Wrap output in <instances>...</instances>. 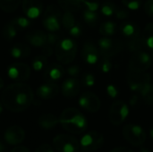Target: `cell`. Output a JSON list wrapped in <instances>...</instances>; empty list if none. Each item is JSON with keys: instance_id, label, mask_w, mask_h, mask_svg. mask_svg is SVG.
Here are the masks:
<instances>
[{"instance_id": "cell-1", "label": "cell", "mask_w": 153, "mask_h": 152, "mask_svg": "<svg viewBox=\"0 0 153 152\" xmlns=\"http://www.w3.org/2000/svg\"><path fill=\"white\" fill-rule=\"evenodd\" d=\"M34 100L32 89L26 83L15 82L9 84L1 94V101L4 107L12 112H22L26 110Z\"/></svg>"}, {"instance_id": "cell-2", "label": "cell", "mask_w": 153, "mask_h": 152, "mask_svg": "<svg viewBox=\"0 0 153 152\" xmlns=\"http://www.w3.org/2000/svg\"><path fill=\"white\" fill-rule=\"evenodd\" d=\"M59 124L70 133H83L88 126V122L83 114L74 108H65L59 116Z\"/></svg>"}, {"instance_id": "cell-3", "label": "cell", "mask_w": 153, "mask_h": 152, "mask_svg": "<svg viewBox=\"0 0 153 152\" xmlns=\"http://www.w3.org/2000/svg\"><path fill=\"white\" fill-rule=\"evenodd\" d=\"M77 48V43L74 39H61L55 47V54L57 61L62 65L71 64L75 58Z\"/></svg>"}, {"instance_id": "cell-4", "label": "cell", "mask_w": 153, "mask_h": 152, "mask_svg": "<svg viewBox=\"0 0 153 152\" xmlns=\"http://www.w3.org/2000/svg\"><path fill=\"white\" fill-rule=\"evenodd\" d=\"M61 20L62 13L60 9L55 4H50L43 13L42 24L49 32H57L61 29Z\"/></svg>"}, {"instance_id": "cell-5", "label": "cell", "mask_w": 153, "mask_h": 152, "mask_svg": "<svg viewBox=\"0 0 153 152\" xmlns=\"http://www.w3.org/2000/svg\"><path fill=\"white\" fill-rule=\"evenodd\" d=\"M98 47L100 51L101 56H108L111 58L119 54L124 49L125 45L119 39L103 36L98 41Z\"/></svg>"}, {"instance_id": "cell-6", "label": "cell", "mask_w": 153, "mask_h": 152, "mask_svg": "<svg viewBox=\"0 0 153 152\" xmlns=\"http://www.w3.org/2000/svg\"><path fill=\"white\" fill-rule=\"evenodd\" d=\"M53 146L58 152H80V142L70 134H59L53 139Z\"/></svg>"}, {"instance_id": "cell-7", "label": "cell", "mask_w": 153, "mask_h": 152, "mask_svg": "<svg viewBox=\"0 0 153 152\" xmlns=\"http://www.w3.org/2000/svg\"><path fill=\"white\" fill-rule=\"evenodd\" d=\"M123 135L125 139L133 146L143 145L147 138L145 131L138 125L129 124L123 128Z\"/></svg>"}, {"instance_id": "cell-8", "label": "cell", "mask_w": 153, "mask_h": 152, "mask_svg": "<svg viewBox=\"0 0 153 152\" xmlns=\"http://www.w3.org/2000/svg\"><path fill=\"white\" fill-rule=\"evenodd\" d=\"M104 144V136L96 131L85 133L80 142V146L83 151L93 152L100 150Z\"/></svg>"}, {"instance_id": "cell-9", "label": "cell", "mask_w": 153, "mask_h": 152, "mask_svg": "<svg viewBox=\"0 0 153 152\" xmlns=\"http://www.w3.org/2000/svg\"><path fill=\"white\" fill-rule=\"evenodd\" d=\"M152 64V56L146 51L140 50L135 53H133L129 60L128 69L138 72H146L151 67Z\"/></svg>"}, {"instance_id": "cell-10", "label": "cell", "mask_w": 153, "mask_h": 152, "mask_svg": "<svg viewBox=\"0 0 153 152\" xmlns=\"http://www.w3.org/2000/svg\"><path fill=\"white\" fill-rule=\"evenodd\" d=\"M129 115L128 106L122 100H116L112 103L109 109V121L113 125H122Z\"/></svg>"}, {"instance_id": "cell-11", "label": "cell", "mask_w": 153, "mask_h": 152, "mask_svg": "<svg viewBox=\"0 0 153 152\" xmlns=\"http://www.w3.org/2000/svg\"><path fill=\"white\" fill-rule=\"evenodd\" d=\"M126 78L130 90L134 92H139L146 82H152V77L148 73L134 71L131 69H128Z\"/></svg>"}, {"instance_id": "cell-12", "label": "cell", "mask_w": 153, "mask_h": 152, "mask_svg": "<svg viewBox=\"0 0 153 152\" xmlns=\"http://www.w3.org/2000/svg\"><path fill=\"white\" fill-rule=\"evenodd\" d=\"M7 75L16 82H25L30 76V67L25 63L11 64L7 67Z\"/></svg>"}, {"instance_id": "cell-13", "label": "cell", "mask_w": 153, "mask_h": 152, "mask_svg": "<svg viewBox=\"0 0 153 152\" xmlns=\"http://www.w3.org/2000/svg\"><path fill=\"white\" fill-rule=\"evenodd\" d=\"M79 105L90 113H96L100 109L101 102L95 93L91 91H85L79 98Z\"/></svg>"}, {"instance_id": "cell-14", "label": "cell", "mask_w": 153, "mask_h": 152, "mask_svg": "<svg viewBox=\"0 0 153 152\" xmlns=\"http://www.w3.org/2000/svg\"><path fill=\"white\" fill-rule=\"evenodd\" d=\"M81 56L85 63L91 65H94L100 61L101 54L98 45H95V43L92 41H87L82 46Z\"/></svg>"}, {"instance_id": "cell-15", "label": "cell", "mask_w": 153, "mask_h": 152, "mask_svg": "<svg viewBox=\"0 0 153 152\" xmlns=\"http://www.w3.org/2000/svg\"><path fill=\"white\" fill-rule=\"evenodd\" d=\"M65 73V70L60 64L53 63L45 68L43 73V78L46 82L56 83L63 79Z\"/></svg>"}, {"instance_id": "cell-16", "label": "cell", "mask_w": 153, "mask_h": 152, "mask_svg": "<svg viewBox=\"0 0 153 152\" xmlns=\"http://www.w3.org/2000/svg\"><path fill=\"white\" fill-rule=\"evenodd\" d=\"M22 11L30 19H37L43 13V3L41 0H22Z\"/></svg>"}, {"instance_id": "cell-17", "label": "cell", "mask_w": 153, "mask_h": 152, "mask_svg": "<svg viewBox=\"0 0 153 152\" xmlns=\"http://www.w3.org/2000/svg\"><path fill=\"white\" fill-rule=\"evenodd\" d=\"M4 141L9 145H18L25 139V132L19 125H12L8 127L4 133Z\"/></svg>"}, {"instance_id": "cell-18", "label": "cell", "mask_w": 153, "mask_h": 152, "mask_svg": "<svg viewBox=\"0 0 153 152\" xmlns=\"http://www.w3.org/2000/svg\"><path fill=\"white\" fill-rule=\"evenodd\" d=\"M59 91H60V87L58 84L54 82H46L40 85L37 89L36 94L40 99L48 100L56 97Z\"/></svg>"}, {"instance_id": "cell-19", "label": "cell", "mask_w": 153, "mask_h": 152, "mask_svg": "<svg viewBox=\"0 0 153 152\" xmlns=\"http://www.w3.org/2000/svg\"><path fill=\"white\" fill-rule=\"evenodd\" d=\"M81 90V82L74 77L66 79L61 86L62 94L65 98H74L76 97Z\"/></svg>"}, {"instance_id": "cell-20", "label": "cell", "mask_w": 153, "mask_h": 152, "mask_svg": "<svg viewBox=\"0 0 153 152\" xmlns=\"http://www.w3.org/2000/svg\"><path fill=\"white\" fill-rule=\"evenodd\" d=\"M47 37L48 34H46L44 31L40 30H34L29 31L25 35V39L32 47H43L47 44Z\"/></svg>"}, {"instance_id": "cell-21", "label": "cell", "mask_w": 153, "mask_h": 152, "mask_svg": "<svg viewBox=\"0 0 153 152\" xmlns=\"http://www.w3.org/2000/svg\"><path fill=\"white\" fill-rule=\"evenodd\" d=\"M119 30L127 39H131L142 35L140 27L133 22H125L120 24Z\"/></svg>"}, {"instance_id": "cell-22", "label": "cell", "mask_w": 153, "mask_h": 152, "mask_svg": "<svg viewBox=\"0 0 153 152\" xmlns=\"http://www.w3.org/2000/svg\"><path fill=\"white\" fill-rule=\"evenodd\" d=\"M30 46L24 43H16L10 49V54L14 59H25L30 56Z\"/></svg>"}, {"instance_id": "cell-23", "label": "cell", "mask_w": 153, "mask_h": 152, "mask_svg": "<svg viewBox=\"0 0 153 152\" xmlns=\"http://www.w3.org/2000/svg\"><path fill=\"white\" fill-rule=\"evenodd\" d=\"M59 124V118L53 114H45L39 117L38 125L40 128L45 130H51Z\"/></svg>"}, {"instance_id": "cell-24", "label": "cell", "mask_w": 153, "mask_h": 152, "mask_svg": "<svg viewBox=\"0 0 153 152\" xmlns=\"http://www.w3.org/2000/svg\"><path fill=\"white\" fill-rule=\"evenodd\" d=\"M143 100L150 105V106H152L153 105V83L152 82H146L143 87L142 89L140 90L139 91Z\"/></svg>"}, {"instance_id": "cell-25", "label": "cell", "mask_w": 153, "mask_h": 152, "mask_svg": "<svg viewBox=\"0 0 153 152\" xmlns=\"http://www.w3.org/2000/svg\"><path fill=\"white\" fill-rule=\"evenodd\" d=\"M100 33L102 36H106V37H111L113 35H115L117 31V25L116 22H112V21H107L102 22L100 25V30H99Z\"/></svg>"}, {"instance_id": "cell-26", "label": "cell", "mask_w": 153, "mask_h": 152, "mask_svg": "<svg viewBox=\"0 0 153 152\" xmlns=\"http://www.w3.org/2000/svg\"><path fill=\"white\" fill-rule=\"evenodd\" d=\"M59 6L65 11H78L83 5V0H58Z\"/></svg>"}, {"instance_id": "cell-27", "label": "cell", "mask_w": 153, "mask_h": 152, "mask_svg": "<svg viewBox=\"0 0 153 152\" xmlns=\"http://www.w3.org/2000/svg\"><path fill=\"white\" fill-rule=\"evenodd\" d=\"M143 47H145V46H144V42H143V34L139 37H136V38H134L131 39H127L126 48L131 53H135L137 51L143 50Z\"/></svg>"}, {"instance_id": "cell-28", "label": "cell", "mask_w": 153, "mask_h": 152, "mask_svg": "<svg viewBox=\"0 0 153 152\" xmlns=\"http://www.w3.org/2000/svg\"><path fill=\"white\" fill-rule=\"evenodd\" d=\"M10 22L20 31L25 30L27 29H29L31 25V21L30 18H28L27 16H17L14 17L13 19H12L10 21Z\"/></svg>"}, {"instance_id": "cell-29", "label": "cell", "mask_w": 153, "mask_h": 152, "mask_svg": "<svg viewBox=\"0 0 153 152\" xmlns=\"http://www.w3.org/2000/svg\"><path fill=\"white\" fill-rule=\"evenodd\" d=\"M143 39L144 46L147 47L152 51L153 50V22L148 23L144 28V32L143 34Z\"/></svg>"}, {"instance_id": "cell-30", "label": "cell", "mask_w": 153, "mask_h": 152, "mask_svg": "<svg viewBox=\"0 0 153 152\" xmlns=\"http://www.w3.org/2000/svg\"><path fill=\"white\" fill-rule=\"evenodd\" d=\"M48 57L44 55L37 56L33 58L31 62V67L35 72H41L44 71L45 68L48 66Z\"/></svg>"}, {"instance_id": "cell-31", "label": "cell", "mask_w": 153, "mask_h": 152, "mask_svg": "<svg viewBox=\"0 0 153 152\" xmlns=\"http://www.w3.org/2000/svg\"><path fill=\"white\" fill-rule=\"evenodd\" d=\"M83 20L84 22L91 26V27H94L98 24L99 21H100V16L98 14L97 12L95 11H91V10H88V9H85L83 11Z\"/></svg>"}, {"instance_id": "cell-32", "label": "cell", "mask_w": 153, "mask_h": 152, "mask_svg": "<svg viewBox=\"0 0 153 152\" xmlns=\"http://www.w3.org/2000/svg\"><path fill=\"white\" fill-rule=\"evenodd\" d=\"M22 0H0V9L6 13L14 12L20 5Z\"/></svg>"}, {"instance_id": "cell-33", "label": "cell", "mask_w": 153, "mask_h": 152, "mask_svg": "<svg viewBox=\"0 0 153 152\" xmlns=\"http://www.w3.org/2000/svg\"><path fill=\"white\" fill-rule=\"evenodd\" d=\"M18 30L9 22L7 24H5L4 27H3V30H2V35L4 37V39L8 40V41H11L13 40L18 34Z\"/></svg>"}, {"instance_id": "cell-34", "label": "cell", "mask_w": 153, "mask_h": 152, "mask_svg": "<svg viewBox=\"0 0 153 152\" xmlns=\"http://www.w3.org/2000/svg\"><path fill=\"white\" fill-rule=\"evenodd\" d=\"M62 26L66 30H70L77 22L75 20V17L73 14V12L71 11H65L64 14H62Z\"/></svg>"}, {"instance_id": "cell-35", "label": "cell", "mask_w": 153, "mask_h": 152, "mask_svg": "<svg viewBox=\"0 0 153 152\" xmlns=\"http://www.w3.org/2000/svg\"><path fill=\"white\" fill-rule=\"evenodd\" d=\"M117 8V6L115 4H113L111 2H105L102 4V5L100 7V11H101V13H103L105 16L111 17V16L115 15Z\"/></svg>"}, {"instance_id": "cell-36", "label": "cell", "mask_w": 153, "mask_h": 152, "mask_svg": "<svg viewBox=\"0 0 153 152\" xmlns=\"http://www.w3.org/2000/svg\"><path fill=\"white\" fill-rule=\"evenodd\" d=\"M112 62L110 57L102 56L100 59V69L103 73H108L112 69Z\"/></svg>"}, {"instance_id": "cell-37", "label": "cell", "mask_w": 153, "mask_h": 152, "mask_svg": "<svg viewBox=\"0 0 153 152\" xmlns=\"http://www.w3.org/2000/svg\"><path fill=\"white\" fill-rule=\"evenodd\" d=\"M96 83V79L95 76L91 73H85L82 74V84L85 87V88H91L93 87Z\"/></svg>"}, {"instance_id": "cell-38", "label": "cell", "mask_w": 153, "mask_h": 152, "mask_svg": "<svg viewBox=\"0 0 153 152\" xmlns=\"http://www.w3.org/2000/svg\"><path fill=\"white\" fill-rule=\"evenodd\" d=\"M124 6L129 10L136 11L141 8L143 0H122Z\"/></svg>"}, {"instance_id": "cell-39", "label": "cell", "mask_w": 153, "mask_h": 152, "mask_svg": "<svg viewBox=\"0 0 153 152\" xmlns=\"http://www.w3.org/2000/svg\"><path fill=\"white\" fill-rule=\"evenodd\" d=\"M68 33L73 38H79V37H81L82 34V25L77 22L70 30H68Z\"/></svg>"}, {"instance_id": "cell-40", "label": "cell", "mask_w": 153, "mask_h": 152, "mask_svg": "<svg viewBox=\"0 0 153 152\" xmlns=\"http://www.w3.org/2000/svg\"><path fill=\"white\" fill-rule=\"evenodd\" d=\"M61 37L56 32H49L47 37V44L51 47H56V45L59 42Z\"/></svg>"}, {"instance_id": "cell-41", "label": "cell", "mask_w": 153, "mask_h": 152, "mask_svg": "<svg viewBox=\"0 0 153 152\" xmlns=\"http://www.w3.org/2000/svg\"><path fill=\"white\" fill-rule=\"evenodd\" d=\"M67 74L71 77H77L81 74V72H82V68L78 65H69L67 68H66V71Z\"/></svg>"}, {"instance_id": "cell-42", "label": "cell", "mask_w": 153, "mask_h": 152, "mask_svg": "<svg viewBox=\"0 0 153 152\" xmlns=\"http://www.w3.org/2000/svg\"><path fill=\"white\" fill-rule=\"evenodd\" d=\"M115 16L117 19L125 20V19H127L129 17V12L127 11V8H126V7L117 6V11L115 13Z\"/></svg>"}, {"instance_id": "cell-43", "label": "cell", "mask_w": 153, "mask_h": 152, "mask_svg": "<svg viewBox=\"0 0 153 152\" xmlns=\"http://www.w3.org/2000/svg\"><path fill=\"white\" fill-rule=\"evenodd\" d=\"M83 4L86 6V9L91 11H95L100 8V2L99 0H83Z\"/></svg>"}, {"instance_id": "cell-44", "label": "cell", "mask_w": 153, "mask_h": 152, "mask_svg": "<svg viewBox=\"0 0 153 152\" xmlns=\"http://www.w3.org/2000/svg\"><path fill=\"white\" fill-rule=\"evenodd\" d=\"M142 97L141 95L135 93L134 95H132L130 97V99H129V104L130 106L133 108H137L138 107L141 106V100H142Z\"/></svg>"}, {"instance_id": "cell-45", "label": "cell", "mask_w": 153, "mask_h": 152, "mask_svg": "<svg viewBox=\"0 0 153 152\" xmlns=\"http://www.w3.org/2000/svg\"><path fill=\"white\" fill-rule=\"evenodd\" d=\"M107 93L110 98L115 99L118 96V89L114 84H108L107 86Z\"/></svg>"}, {"instance_id": "cell-46", "label": "cell", "mask_w": 153, "mask_h": 152, "mask_svg": "<svg viewBox=\"0 0 153 152\" xmlns=\"http://www.w3.org/2000/svg\"><path fill=\"white\" fill-rule=\"evenodd\" d=\"M144 11L150 17H153V0H147L144 4Z\"/></svg>"}, {"instance_id": "cell-47", "label": "cell", "mask_w": 153, "mask_h": 152, "mask_svg": "<svg viewBox=\"0 0 153 152\" xmlns=\"http://www.w3.org/2000/svg\"><path fill=\"white\" fill-rule=\"evenodd\" d=\"M54 53V49H53V47L46 44L43 47H42V55H44L45 56L47 57H49L53 55Z\"/></svg>"}, {"instance_id": "cell-48", "label": "cell", "mask_w": 153, "mask_h": 152, "mask_svg": "<svg viewBox=\"0 0 153 152\" xmlns=\"http://www.w3.org/2000/svg\"><path fill=\"white\" fill-rule=\"evenodd\" d=\"M35 152H54V150L49 144H41L37 148Z\"/></svg>"}, {"instance_id": "cell-49", "label": "cell", "mask_w": 153, "mask_h": 152, "mask_svg": "<svg viewBox=\"0 0 153 152\" xmlns=\"http://www.w3.org/2000/svg\"><path fill=\"white\" fill-rule=\"evenodd\" d=\"M110 152H134L133 150L125 147V146H119V147H116L114 148Z\"/></svg>"}, {"instance_id": "cell-50", "label": "cell", "mask_w": 153, "mask_h": 152, "mask_svg": "<svg viewBox=\"0 0 153 152\" xmlns=\"http://www.w3.org/2000/svg\"><path fill=\"white\" fill-rule=\"evenodd\" d=\"M10 152H30V151L28 150V148L24 146H17L13 148Z\"/></svg>"}, {"instance_id": "cell-51", "label": "cell", "mask_w": 153, "mask_h": 152, "mask_svg": "<svg viewBox=\"0 0 153 152\" xmlns=\"http://www.w3.org/2000/svg\"><path fill=\"white\" fill-rule=\"evenodd\" d=\"M0 152H7V148L6 146L0 142Z\"/></svg>"}, {"instance_id": "cell-52", "label": "cell", "mask_w": 153, "mask_h": 152, "mask_svg": "<svg viewBox=\"0 0 153 152\" xmlns=\"http://www.w3.org/2000/svg\"><path fill=\"white\" fill-rule=\"evenodd\" d=\"M3 110H4V105H3L2 101H0V115L2 114Z\"/></svg>"}, {"instance_id": "cell-53", "label": "cell", "mask_w": 153, "mask_h": 152, "mask_svg": "<svg viewBox=\"0 0 153 152\" xmlns=\"http://www.w3.org/2000/svg\"><path fill=\"white\" fill-rule=\"evenodd\" d=\"M3 87H4V81H3V79L0 77V90H1Z\"/></svg>"}, {"instance_id": "cell-54", "label": "cell", "mask_w": 153, "mask_h": 152, "mask_svg": "<svg viewBox=\"0 0 153 152\" xmlns=\"http://www.w3.org/2000/svg\"><path fill=\"white\" fill-rule=\"evenodd\" d=\"M141 152H150L147 149H144V148H142V150H141Z\"/></svg>"}, {"instance_id": "cell-55", "label": "cell", "mask_w": 153, "mask_h": 152, "mask_svg": "<svg viewBox=\"0 0 153 152\" xmlns=\"http://www.w3.org/2000/svg\"><path fill=\"white\" fill-rule=\"evenodd\" d=\"M150 133H151V136H152V138L153 139V128L152 129H151V131H150Z\"/></svg>"}, {"instance_id": "cell-56", "label": "cell", "mask_w": 153, "mask_h": 152, "mask_svg": "<svg viewBox=\"0 0 153 152\" xmlns=\"http://www.w3.org/2000/svg\"><path fill=\"white\" fill-rule=\"evenodd\" d=\"M152 62H153V50H152Z\"/></svg>"}, {"instance_id": "cell-57", "label": "cell", "mask_w": 153, "mask_h": 152, "mask_svg": "<svg viewBox=\"0 0 153 152\" xmlns=\"http://www.w3.org/2000/svg\"><path fill=\"white\" fill-rule=\"evenodd\" d=\"M83 152H86V151H83Z\"/></svg>"}]
</instances>
